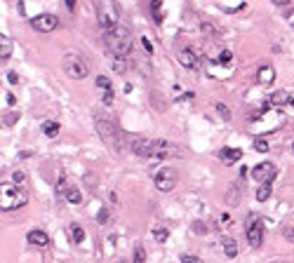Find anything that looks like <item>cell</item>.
<instances>
[{"label":"cell","instance_id":"obj_1","mask_svg":"<svg viewBox=\"0 0 294 263\" xmlns=\"http://www.w3.org/2000/svg\"><path fill=\"white\" fill-rule=\"evenodd\" d=\"M104 45L109 47V52L118 59H125V56L132 52V45H135V36L127 26L118 24L113 28H106L104 31Z\"/></svg>","mask_w":294,"mask_h":263},{"label":"cell","instance_id":"obj_2","mask_svg":"<svg viewBox=\"0 0 294 263\" xmlns=\"http://www.w3.org/2000/svg\"><path fill=\"white\" fill-rule=\"evenodd\" d=\"M129 148H132V153L139 155V158H167V155L177 153V146H172L167 141L146 139V136L129 139Z\"/></svg>","mask_w":294,"mask_h":263},{"label":"cell","instance_id":"obj_3","mask_svg":"<svg viewBox=\"0 0 294 263\" xmlns=\"http://www.w3.org/2000/svg\"><path fill=\"white\" fill-rule=\"evenodd\" d=\"M0 188H3V193H0V207H3V212H14V209L24 207L26 202H29L26 190L17 188L14 184H3Z\"/></svg>","mask_w":294,"mask_h":263},{"label":"cell","instance_id":"obj_4","mask_svg":"<svg viewBox=\"0 0 294 263\" xmlns=\"http://www.w3.org/2000/svg\"><path fill=\"white\" fill-rule=\"evenodd\" d=\"M62 71H64V75L71 78V80H85L87 75H90V66H87V62L80 54H75V52L64 54Z\"/></svg>","mask_w":294,"mask_h":263},{"label":"cell","instance_id":"obj_5","mask_svg":"<svg viewBox=\"0 0 294 263\" xmlns=\"http://www.w3.org/2000/svg\"><path fill=\"white\" fill-rule=\"evenodd\" d=\"M94 7H97V17H99V26H101V31L118 26L120 10H118L116 0H94Z\"/></svg>","mask_w":294,"mask_h":263},{"label":"cell","instance_id":"obj_6","mask_svg":"<svg viewBox=\"0 0 294 263\" xmlns=\"http://www.w3.org/2000/svg\"><path fill=\"white\" fill-rule=\"evenodd\" d=\"M94 127H97L99 136L104 139L106 146H111L116 153H120V148H123V141H120V129L116 127L113 123H109V120H94Z\"/></svg>","mask_w":294,"mask_h":263},{"label":"cell","instance_id":"obj_7","mask_svg":"<svg viewBox=\"0 0 294 263\" xmlns=\"http://www.w3.org/2000/svg\"><path fill=\"white\" fill-rule=\"evenodd\" d=\"M245 235H247V242H250V247H261L263 242V221L259 219L257 214H250L245 221Z\"/></svg>","mask_w":294,"mask_h":263},{"label":"cell","instance_id":"obj_8","mask_svg":"<svg viewBox=\"0 0 294 263\" xmlns=\"http://www.w3.org/2000/svg\"><path fill=\"white\" fill-rule=\"evenodd\" d=\"M153 181H155V188H158L160 193H170V190L174 188V186H177V181H179V174H177V169H170V167H163V169H158V171H155Z\"/></svg>","mask_w":294,"mask_h":263},{"label":"cell","instance_id":"obj_9","mask_svg":"<svg viewBox=\"0 0 294 263\" xmlns=\"http://www.w3.org/2000/svg\"><path fill=\"white\" fill-rule=\"evenodd\" d=\"M31 26H33V31L38 33H52L59 28V19L55 17V14H36V17L31 19Z\"/></svg>","mask_w":294,"mask_h":263},{"label":"cell","instance_id":"obj_10","mask_svg":"<svg viewBox=\"0 0 294 263\" xmlns=\"http://www.w3.org/2000/svg\"><path fill=\"white\" fill-rule=\"evenodd\" d=\"M278 169L273 162H259L254 169H252V179L254 181H259V184H271L273 179H276Z\"/></svg>","mask_w":294,"mask_h":263},{"label":"cell","instance_id":"obj_11","mask_svg":"<svg viewBox=\"0 0 294 263\" xmlns=\"http://www.w3.org/2000/svg\"><path fill=\"white\" fill-rule=\"evenodd\" d=\"M179 64L184 68H198V54L193 52V49H189V47H184V49H179Z\"/></svg>","mask_w":294,"mask_h":263},{"label":"cell","instance_id":"obj_12","mask_svg":"<svg viewBox=\"0 0 294 263\" xmlns=\"http://www.w3.org/2000/svg\"><path fill=\"white\" fill-rule=\"evenodd\" d=\"M29 245H33V247H38V249H45V247L49 245V238H47V232H43V230H31L29 232Z\"/></svg>","mask_w":294,"mask_h":263},{"label":"cell","instance_id":"obj_13","mask_svg":"<svg viewBox=\"0 0 294 263\" xmlns=\"http://www.w3.org/2000/svg\"><path fill=\"white\" fill-rule=\"evenodd\" d=\"M276 80V68L273 66H261L257 71V82L259 85H271Z\"/></svg>","mask_w":294,"mask_h":263},{"label":"cell","instance_id":"obj_14","mask_svg":"<svg viewBox=\"0 0 294 263\" xmlns=\"http://www.w3.org/2000/svg\"><path fill=\"white\" fill-rule=\"evenodd\" d=\"M240 197H243V193H240V186L233 184L231 188L226 190V197H224V202H226V207H238V204H240Z\"/></svg>","mask_w":294,"mask_h":263},{"label":"cell","instance_id":"obj_15","mask_svg":"<svg viewBox=\"0 0 294 263\" xmlns=\"http://www.w3.org/2000/svg\"><path fill=\"white\" fill-rule=\"evenodd\" d=\"M10 56H12V38L10 36H0V59H3V64L10 62Z\"/></svg>","mask_w":294,"mask_h":263},{"label":"cell","instance_id":"obj_16","mask_svg":"<svg viewBox=\"0 0 294 263\" xmlns=\"http://www.w3.org/2000/svg\"><path fill=\"white\" fill-rule=\"evenodd\" d=\"M219 158L224 160L226 165H233V162H238V160L243 158V151H238V148H221Z\"/></svg>","mask_w":294,"mask_h":263},{"label":"cell","instance_id":"obj_17","mask_svg":"<svg viewBox=\"0 0 294 263\" xmlns=\"http://www.w3.org/2000/svg\"><path fill=\"white\" fill-rule=\"evenodd\" d=\"M221 245H224V254H226L228 258H235V256H238V242H235L233 238H226L224 242H221Z\"/></svg>","mask_w":294,"mask_h":263},{"label":"cell","instance_id":"obj_18","mask_svg":"<svg viewBox=\"0 0 294 263\" xmlns=\"http://www.w3.org/2000/svg\"><path fill=\"white\" fill-rule=\"evenodd\" d=\"M68 230H71V240H73V245H80V242L85 240V230H83L78 223H68Z\"/></svg>","mask_w":294,"mask_h":263},{"label":"cell","instance_id":"obj_19","mask_svg":"<svg viewBox=\"0 0 294 263\" xmlns=\"http://www.w3.org/2000/svg\"><path fill=\"white\" fill-rule=\"evenodd\" d=\"M43 132L49 136V139H55V136L62 132V127H59V123H55V120H45V123H43Z\"/></svg>","mask_w":294,"mask_h":263},{"label":"cell","instance_id":"obj_20","mask_svg":"<svg viewBox=\"0 0 294 263\" xmlns=\"http://www.w3.org/2000/svg\"><path fill=\"white\" fill-rule=\"evenodd\" d=\"M287 101H289V94L282 92V90H278V92L271 94V101H269V104H271V106H282V104H287Z\"/></svg>","mask_w":294,"mask_h":263},{"label":"cell","instance_id":"obj_21","mask_svg":"<svg viewBox=\"0 0 294 263\" xmlns=\"http://www.w3.org/2000/svg\"><path fill=\"white\" fill-rule=\"evenodd\" d=\"M66 200L71 202V204H80V202H83V193H80L78 188H66Z\"/></svg>","mask_w":294,"mask_h":263},{"label":"cell","instance_id":"obj_22","mask_svg":"<svg viewBox=\"0 0 294 263\" xmlns=\"http://www.w3.org/2000/svg\"><path fill=\"white\" fill-rule=\"evenodd\" d=\"M271 197V184H261L257 188V200L259 202H266Z\"/></svg>","mask_w":294,"mask_h":263},{"label":"cell","instance_id":"obj_23","mask_svg":"<svg viewBox=\"0 0 294 263\" xmlns=\"http://www.w3.org/2000/svg\"><path fill=\"white\" fill-rule=\"evenodd\" d=\"M160 0H151V12H153V21L155 24H160L163 21V12H160Z\"/></svg>","mask_w":294,"mask_h":263},{"label":"cell","instance_id":"obj_24","mask_svg":"<svg viewBox=\"0 0 294 263\" xmlns=\"http://www.w3.org/2000/svg\"><path fill=\"white\" fill-rule=\"evenodd\" d=\"M153 240L158 242V245L167 242V230H165V228H153Z\"/></svg>","mask_w":294,"mask_h":263},{"label":"cell","instance_id":"obj_25","mask_svg":"<svg viewBox=\"0 0 294 263\" xmlns=\"http://www.w3.org/2000/svg\"><path fill=\"white\" fill-rule=\"evenodd\" d=\"M132 263H146V249H144V247H137V249H135Z\"/></svg>","mask_w":294,"mask_h":263},{"label":"cell","instance_id":"obj_26","mask_svg":"<svg viewBox=\"0 0 294 263\" xmlns=\"http://www.w3.org/2000/svg\"><path fill=\"white\" fill-rule=\"evenodd\" d=\"M151 104H153V106H158V110H160V113L165 110V101L160 99V92H151Z\"/></svg>","mask_w":294,"mask_h":263},{"label":"cell","instance_id":"obj_27","mask_svg":"<svg viewBox=\"0 0 294 263\" xmlns=\"http://www.w3.org/2000/svg\"><path fill=\"white\" fill-rule=\"evenodd\" d=\"M200 26H202V33H205L207 38H217V28H215L212 24H209V21H202Z\"/></svg>","mask_w":294,"mask_h":263},{"label":"cell","instance_id":"obj_28","mask_svg":"<svg viewBox=\"0 0 294 263\" xmlns=\"http://www.w3.org/2000/svg\"><path fill=\"white\" fill-rule=\"evenodd\" d=\"M215 108H217V113H219L221 118H224V120H228V118H231V110H228V106L226 104H215Z\"/></svg>","mask_w":294,"mask_h":263},{"label":"cell","instance_id":"obj_29","mask_svg":"<svg viewBox=\"0 0 294 263\" xmlns=\"http://www.w3.org/2000/svg\"><path fill=\"white\" fill-rule=\"evenodd\" d=\"M254 151H257V153H269V141L257 139L254 141Z\"/></svg>","mask_w":294,"mask_h":263},{"label":"cell","instance_id":"obj_30","mask_svg":"<svg viewBox=\"0 0 294 263\" xmlns=\"http://www.w3.org/2000/svg\"><path fill=\"white\" fill-rule=\"evenodd\" d=\"M282 238L294 245V226H282Z\"/></svg>","mask_w":294,"mask_h":263},{"label":"cell","instance_id":"obj_31","mask_svg":"<svg viewBox=\"0 0 294 263\" xmlns=\"http://www.w3.org/2000/svg\"><path fill=\"white\" fill-rule=\"evenodd\" d=\"M97 87H101V90H111V80L106 78V75H99V78H97Z\"/></svg>","mask_w":294,"mask_h":263},{"label":"cell","instance_id":"obj_32","mask_svg":"<svg viewBox=\"0 0 294 263\" xmlns=\"http://www.w3.org/2000/svg\"><path fill=\"white\" fill-rule=\"evenodd\" d=\"M193 232H198V235H205V232H207V226H205L202 221H196V223H193Z\"/></svg>","mask_w":294,"mask_h":263},{"label":"cell","instance_id":"obj_33","mask_svg":"<svg viewBox=\"0 0 294 263\" xmlns=\"http://www.w3.org/2000/svg\"><path fill=\"white\" fill-rule=\"evenodd\" d=\"M12 181H14V184H24L26 174H24V171H12Z\"/></svg>","mask_w":294,"mask_h":263},{"label":"cell","instance_id":"obj_34","mask_svg":"<svg viewBox=\"0 0 294 263\" xmlns=\"http://www.w3.org/2000/svg\"><path fill=\"white\" fill-rule=\"evenodd\" d=\"M181 263H205L200 256H191V254H186V256H181Z\"/></svg>","mask_w":294,"mask_h":263},{"label":"cell","instance_id":"obj_35","mask_svg":"<svg viewBox=\"0 0 294 263\" xmlns=\"http://www.w3.org/2000/svg\"><path fill=\"white\" fill-rule=\"evenodd\" d=\"M125 68H127V66H125L123 59H116V62H113V71H118V73H125Z\"/></svg>","mask_w":294,"mask_h":263},{"label":"cell","instance_id":"obj_36","mask_svg":"<svg viewBox=\"0 0 294 263\" xmlns=\"http://www.w3.org/2000/svg\"><path fill=\"white\" fill-rule=\"evenodd\" d=\"M221 64H231L233 62V54L231 52H228V49H224V52H221V59H219Z\"/></svg>","mask_w":294,"mask_h":263},{"label":"cell","instance_id":"obj_37","mask_svg":"<svg viewBox=\"0 0 294 263\" xmlns=\"http://www.w3.org/2000/svg\"><path fill=\"white\" fill-rule=\"evenodd\" d=\"M97 221L99 223H106V221H109V209H101V212H99V216H97Z\"/></svg>","mask_w":294,"mask_h":263},{"label":"cell","instance_id":"obj_38","mask_svg":"<svg viewBox=\"0 0 294 263\" xmlns=\"http://www.w3.org/2000/svg\"><path fill=\"white\" fill-rule=\"evenodd\" d=\"M104 104H113V90H106L104 92Z\"/></svg>","mask_w":294,"mask_h":263},{"label":"cell","instance_id":"obj_39","mask_svg":"<svg viewBox=\"0 0 294 263\" xmlns=\"http://www.w3.org/2000/svg\"><path fill=\"white\" fill-rule=\"evenodd\" d=\"M7 80H10L12 85H17V82H19V75L14 73V71H10V73H7Z\"/></svg>","mask_w":294,"mask_h":263},{"label":"cell","instance_id":"obj_40","mask_svg":"<svg viewBox=\"0 0 294 263\" xmlns=\"http://www.w3.org/2000/svg\"><path fill=\"white\" fill-rule=\"evenodd\" d=\"M141 45H144V49H146L148 54H153V47H151V43H148L146 38H141Z\"/></svg>","mask_w":294,"mask_h":263},{"label":"cell","instance_id":"obj_41","mask_svg":"<svg viewBox=\"0 0 294 263\" xmlns=\"http://www.w3.org/2000/svg\"><path fill=\"white\" fill-rule=\"evenodd\" d=\"M14 123H17V113H10L7 120H5V125H14Z\"/></svg>","mask_w":294,"mask_h":263},{"label":"cell","instance_id":"obj_42","mask_svg":"<svg viewBox=\"0 0 294 263\" xmlns=\"http://www.w3.org/2000/svg\"><path fill=\"white\" fill-rule=\"evenodd\" d=\"M271 3H273V5H280V7H285V5L289 7V3H292V0H271Z\"/></svg>","mask_w":294,"mask_h":263},{"label":"cell","instance_id":"obj_43","mask_svg":"<svg viewBox=\"0 0 294 263\" xmlns=\"http://www.w3.org/2000/svg\"><path fill=\"white\" fill-rule=\"evenodd\" d=\"M66 7L71 10V12H73V10H75V0H66Z\"/></svg>","mask_w":294,"mask_h":263},{"label":"cell","instance_id":"obj_44","mask_svg":"<svg viewBox=\"0 0 294 263\" xmlns=\"http://www.w3.org/2000/svg\"><path fill=\"white\" fill-rule=\"evenodd\" d=\"M276 263H289V261H276Z\"/></svg>","mask_w":294,"mask_h":263},{"label":"cell","instance_id":"obj_45","mask_svg":"<svg viewBox=\"0 0 294 263\" xmlns=\"http://www.w3.org/2000/svg\"><path fill=\"white\" fill-rule=\"evenodd\" d=\"M118 263H127V261H118Z\"/></svg>","mask_w":294,"mask_h":263},{"label":"cell","instance_id":"obj_46","mask_svg":"<svg viewBox=\"0 0 294 263\" xmlns=\"http://www.w3.org/2000/svg\"><path fill=\"white\" fill-rule=\"evenodd\" d=\"M292 151H294V143H292Z\"/></svg>","mask_w":294,"mask_h":263}]
</instances>
